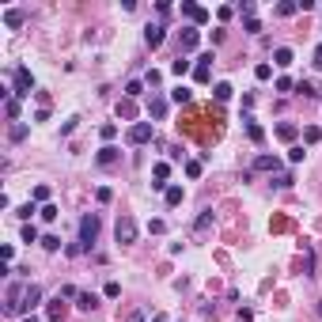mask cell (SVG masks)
I'll return each mask as SVG.
<instances>
[{"instance_id": "obj_38", "label": "cell", "mask_w": 322, "mask_h": 322, "mask_svg": "<svg viewBox=\"0 0 322 322\" xmlns=\"http://www.w3.org/2000/svg\"><path fill=\"white\" fill-rule=\"evenodd\" d=\"M57 296H61V299H76V296H80V292H76V288H72V284H65V288H61V292H57Z\"/></svg>"}, {"instance_id": "obj_2", "label": "cell", "mask_w": 322, "mask_h": 322, "mask_svg": "<svg viewBox=\"0 0 322 322\" xmlns=\"http://www.w3.org/2000/svg\"><path fill=\"white\" fill-rule=\"evenodd\" d=\"M152 140V121H133L129 125V144H148Z\"/></svg>"}, {"instance_id": "obj_33", "label": "cell", "mask_w": 322, "mask_h": 322, "mask_svg": "<svg viewBox=\"0 0 322 322\" xmlns=\"http://www.w3.org/2000/svg\"><path fill=\"white\" fill-rule=\"evenodd\" d=\"M318 136H322V133H318V129H314V125H307V129H303V140H307V144H314Z\"/></svg>"}, {"instance_id": "obj_37", "label": "cell", "mask_w": 322, "mask_h": 322, "mask_svg": "<svg viewBox=\"0 0 322 322\" xmlns=\"http://www.w3.org/2000/svg\"><path fill=\"white\" fill-rule=\"evenodd\" d=\"M99 133H102V140H114V136H118V125H102Z\"/></svg>"}, {"instance_id": "obj_14", "label": "cell", "mask_w": 322, "mask_h": 322, "mask_svg": "<svg viewBox=\"0 0 322 322\" xmlns=\"http://www.w3.org/2000/svg\"><path fill=\"white\" fill-rule=\"evenodd\" d=\"M167 175H171L167 163H155V182H152V190H163V194H167V186H163V182H167Z\"/></svg>"}, {"instance_id": "obj_7", "label": "cell", "mask_w": 322, "mask_h": 322, "mask_svg": "<svg viewBox=\"0 0 322 322\" xmlns=\"http://www.w3.org/2000/svg\"><path fill=\"white\" fill-rule=\"evenodd\" d=\"M148 118H152V121H163V118H167V99H159V95H155V99L148 102Z\"/></svg>"}, {"instance_id": "obj_31", "label": "cell", "mask_w": 322, "mask_h": 322, "mask_svg": "<svg viewBox=\"0 0 322 322\" xmlns=\"http://www.w3.org/2000/svg\"><path fill=\"white\" fill-rule=\"evenodd\" d=\"M42 246L53 254V250H61V239H57V235H46V239H42Z\"/></svg>"}, {"instance_id": "obj_22", "label": "cell", "mask_w": 322, "mask_h": 322, "mask_svg": "<svg viewBox=\"0 0 322 322\" xmlns=\"http://www.w3.org/2000/svg\"><path fill=\"white\" fill-rule=\"evenodd\" d=\"M95 303H99V299H95V296H87V292H80V296H76V307H80V311H91Z\"/></svg>"}, {"instance_id": "obj_17", "label": "cell", "mask_w": 322, "mask_h": 322, "mask_svg": "<svg viewBox=\"0 0 322 322\" xmlns=\"http://www.w3.org/2000/svg\"><path fill=\"white\" fill-rule=\"evenodd\" d=\"M296 133H299V129L292 125V121H280V125H277V136H280V140H296Z\"/></svg>"}, {"instance_id": "obj_21", "label": "cell", "mask_w": 322, "mask_h": 322, "mask_svg": "<svg viewBox=\"0 0 322 322\" xmlns=\"http://www.w3.org/2000/svg\"><path fill=\"white\" fill-rule=\"evenodd\" d=\"M171 72H175V76H186V72H190V57H182V53H178V61L171 65Z\"/></svg>"}, {"instance_id": "obj_24", "label": "cell", "mask_w": 322, "mask_h": 322, "mask_svg": "<svg viewBox=\"0 0 322 322\" xmlns=\"http://www.w3.org/2000/svg\"><path fill=\"white\" fill-rule=\"evenodd\" d=\"M167 205H182V186H167Z\"/></svg>"}, {"instance_id": "obj_45", "label": "cell", "mask_w": 322, "mask_h": 322, "mask_svg": "<svg viewBox=\"0 0 322 322\" xmlns=\"http://www.w3.org/2000/svg\"><path fill=\"white\" fill-rule=\"evenodd\" d=\"M27 322H42V318H27Z\"/></svg>"}, {"instance_id": "obj_8", "label": "cell", "mask_w": 322, "mask_h": 322, "mask_svg": "<svg viewBox=\"0 0 322 322\" xmlns=\"http://www.w3.org/2000/svg\"><path fill=\"white\" fill-rule=\"evenodd\" d=\"M197 42H201V34H197V27H186V31H182V53L197 50Z\"/></svg>"}, {"instance_id": "obj_15", "label": "cell", "mask_w": 322, "mask_h": 322, "mask_svg": "<svg viewBox=\"0 0 322 322\" xmlns=\"http://www.w3.org/2000/svg\"><path fill=\"white\" fill-rule=\"evenodd\" d=\"M4 27L19 31V27H23V12H19V8H8V12H4Z\"/></svg>"}, {"instance_id": "obj_28", "label": "cell", "mask_w": 322, "mask_h": 322, "mask_svg": "<svg viewBox=\"0 0 322 322\" xmlns=\"http://www.w3.org/2000/svg\"><path fill=\"white\" fill-rule=\"evenodd\" d=\"M4 114H8V118H19V99H8V102H4Z\"/></svg>"}, {"instance_id": "obj_39", "label": "cell", "mask_w": 322, "mask_h": 322, "mask_svg": "<svg viewBox=\"0 0 322 322\" xmlns=\"http://www.w3.org/2000/svg\"><path fill=\"white\" fill-rule=\"evenodd\" d=\"M292 182H296V178H292V175H277V186H280V190H288Z\"/></svg>"}, {"instance_id": "obj_3", "label": "cell", "mask_w": 322, "mask_h": 322, "mask_svg": "<svg viewBox=\"0 0 322 322\" xmlns=\"http://www.w3.org/2000/svg\"><path fill=\"white\" fill-rule=\"evenodd\" d=\"M114 235H118V243H136V220L133 216H121L118 228H114Z\"/></svg>"}, {"instance_id": "obj_44", "label": "cell", "mask_w": 322, "mask_h": 322, "mask_svg": "<svg viewBox=\"0 0 322 322\" xmlns=\"http://www.w3.org/2000/svg\"><path fill=\"white\" fill-rule=\"evenodd\" d=\"M314 57H318V65H322V46H318V50H314Z\"/></svg>"}, {"instance_id": "obj_16", "label": "cell", "mask_w": 322, "mask_h": 322, "mask_svg": "<svg viewBox=\"0 0 322 322\" xmlns=\"http://www.w3.org/2000/svg\"><path fill=\"white\" fill-rule=\"evenodd\" d=\"M280 163H277V155H258L254 159V171H277Z\"/></svg>"}, {"instance_id": "obj_5", "label": "cell", "mask_w": 322, "mask_h": 322, "mask_svg": "<svg viewBox=\"0 0 322 322\" xmlns=\"http://www.w3.org/2000/svg\"><path fill=\"white\" fill-rule=\"evenodd\" d=\"M182 16H186V19H194L197 27H205V23H209V12H205L201 4H190V0L182 4Z\"/></svg>"}, {"instance_id": "obj_20", "label": "cell", "mask_w": 322, "mask_h": 322, "mask_svg": "<svg viewBox=\"0 0 322 322\" xmlns=\"http://www.w3.org/2000/svg\"><path fill=\"white\" fill-rule=\"evenodd\" d=\"M299 12V0H284V4H277V16H296Z\"/></svg>"}, {"instance_id": "obj_43", "label": "cell", "mask_w": 322, "mask_h": 322, "mask_svg": "<svg viewBox=\"0 0 322 322\" xmlns=\"http://www.w3.org/2000/svg\"><path fill=\"white\" fill-rule=\"evenodd\" d=\"M152 322H167V314H155V318H152Z\"/></svg>"}, {"instance_id": "obj_36", "label": "cell", "mask_w": 322, "mask_h": 322, "mask_svg": "<svg viewBox=\"0 0 322 322\" xmlns=\"http://www.w3.org/2000/svg\"><path fill=\"white\" fill-rule=\"evenodd\" d=\"M42 220H57V205H42Z\"/></svg>"}, {"instance_id": "obj_41", "label": "cell", "mask_w": 322, "mask_h": 322, "mask_svg": "<svg viewBox=\"0 0 322 322\" xmlns=\"http://www.w3.org/2000/svg\"><path fill=\"white\" fill-rule=\"evenodd\" d=\"M303 155H307L303 148H288V159H292V163H299V159H303Z\"/></svg>"}, {"instance_id": "obj_23", "label": "cell", "mask_w": 322, "mask_h": 322, "mask_svg": "<svg viewBox=\"0 0 322 322\" xmlns=\"http://www.w3.org/2000/svg\"><path fill=\"white\" fill-rule=\"evenodd\" d=\"M140 91H144V84H140V80H129V84H125V99H136Z\"/></svg>"}, {"instance_id": "obj_32", "label": "cell", "mask_w": 322, "mask_h": 322, "mask_svg": "<svg viewBox=\"0 0 322 322\" xmlns=\"http://www.w3.org/2000/svg\"><path fill=\"white\" fill-rule=\"evenodd\" d=\"M102 292H106V296H110V299H118V296H121V284H118V280H110V284H106V288H102Z\"/></svg>"}, {"instance_id": "obj_26", "label": "cell", "mask_w": 322, "mask_h": 322, "mask_svg": "<svg viewBox=\"0 0 322 322\" xmlns=\"http://www.w3.org/2000/svg\"><path fill=\"white\" fill-rule=\"evenodd\" d=\"M190 95H194L190 87H175V91H171V99H175V102H190Z\"/></svg>"}, {"instance_id": "obj_25", "label": "cell", "mask_w": 322, "mask_h": 322, "mask_svg": "<svg viewBox=\"0 0 322 322\" xmlns=\"http://www.w3.org/2000/svg\"><path fill=\"white\" fill-rule=\"evenodd\" d=\"M95 201H99V205H110V201H114V194H110L106 186H99V190H95Z\"/></svg>"}, {"instance_id": "obj_42", "label": "cell", "mask_w": 322, "mask_h": 322, "mask_svg": "<svg viewBox=\"0 0 322 322\" xmlns=\"http://www.w3.org/2000/svg\"><path fill=\"white\" fill-rule=\"evenodd\" d=\"M125 322H144V314H140V311H129V318Z\"/></svg>"}, {"instance_id": "obj_4", "label": "cell", "mask_w": 322, "mask_h": 322, "mask_svg": "<svg viewBox=\"0 0 322 322\" xmlns=\"http://www.w3.org/2000/svg\"><path fill=\"white\" fill-rule=\"evenodd\" d=\"M34 87V76H31V68H16V99H27Z\"/></svg>"}, {"instance_id": "obj_34", "label": "cell", "mask_w": 322, "mask_h": 322, "mask_svg": "<svg viewBox=\"0 0 322 322\" xmlns=\"http://www.w3.org/2000/svg\"><path fill=\"white\" fill-rule=\"evenodd\" d=\"M254 76H258V80H269V76H273V65H258Z\"/></svg>"}, {"instance_id": "obj_27", "label": "cell", "mask_w": 322, "mask_h": 322, "mask_svg": "<svg viewBox=\"0 0 322 322\" xmlns=\"http://www.w3.org/2000/svg\"><path fill=\"white\" fill-rule=\"evenodd\" d=\"M212 91H216V99H220V102H228V99H231V84H216Z\"/></svg>"}, {"instance_id": "obj_35", "label": "cell", "mask_w": 322, "mask_h": 322, "mask_svg": "<svg viewBox=\"0 0 322 322\" xmlns=\"http://www.w3.org/2000/svg\"><path fill=\"white\" fill-rule=\"evenodd\" d=\"M186 175H190V178H201V163L190 159V163H186Z\"/></svg>"}, {"instance_id": "obj_13", "label": "cell", "mask_w": 322, "mask_h": 322, "mask_svg": "<svg viewBox=\"0 0 322 322\" xmlns=\"http://www.w3.org/2000/svg\"><path fill=\"white\" fill-rule=\"evenodd\" d=\"M209 61H212V53H205L201 65L194 68V80H197V84H209Z\"/></svg>"}, {"instance_id": "obj_11", "label": "cell", "mask_w": 322, "mask_h": 322, "mask_svg": "<svg viewBox=\"0 0 322 322\" xmlns=\"http://www.w3.org/2000/svg\"><path fill=\"white\" fill-rule=\"evenodd\" d=\"M243 121H246V133H250V140H254V144H262V125H258V121L254 118H250V114H243Z\"/></svg>"}, {"instance_id": "obj_18", "label": "cell", "mask_w": 322, "mask_h": 322, "mask_svg": "<svg viewBox=\"0 0 322 322\" xmlns=\"http://www.w3.org/2000/svg\"><path fill=\"white\" fill-rule=\"evenodd\" d=\"M61 318H65V303L57 296V299H50V322H61Z\"/></svg>"}, {"instance_id": "obj_9", "label": "cell", "mask_w": 322, "mask_h": 322, "mask_svg": "<svg viewBox=\"0 0 322 322\" xmlns=\"http://www.w3.org/2000/svg\"><path fill=\"white\" fill-rule=\"evenodd\" d=\"M38 299H42V288H38V284H27V292H23V311L38 307Z\"/></svg>"}, {"instance_id": "obj_40", "label": "cell", "mask_w": 322, "mask_h": 322, "mask_svg": "<svg viewBox=\"0 0 322 322\" xmlns=\"http://www.w3.org/2000/svg\"><path fill=\"white\" fill-rule=\"evenodd\" d=\"M299 91H303L307 99H314V95H318V87H314V84H299Z\"/></svg>"}, {"instance_id": "obj_1", "label": "cell", "mask_w": 322, "mask_h": 322, "mask_svg": "<svg viewBox=\"0 0 322 322\" xmlns=\"http://www.w3.org/2000/svg\"><path fill=\"white\" fill-rule=\"evenodd\" d=\"M95 239H99V216H95V212H87L84 220H80V243L91 246Z\"/></svg>"}, {"instance_id": "obj_46", "label": "cell", "mask_w": 322, "mask_h": 322, "mask_svg": "<svg viewBox=\"0 0 322 322\" xmlns=\"http://www.w3.org/2000/svg\"><path fill=\"white\" fill-rule=\"evenodd\" d=\"M318 68H322V65H318Z\"/></svg>"}, {"instance_id": "obj_12", "label": "cell", "mask_w": 322, "mask_h": 322, "mask_svg": "<svg viewBox=\"0 0 322 322\" xmlns=\"http://www.w3.org/2000/svg\"><path fill=\"white\" fill-rule=\"evenodd\" d=\"M273 65H280V68L292 65V50H288V46H277V50H273Z\"/></svg>"}, {"instance_id": "obj_6", "label": "cell", "mask_w": 322, "mask_h": 322, "mask_svg": "<svg viewBox=\"0 0 322 322\" xmlns=\"http://www.w3.org/2000/svg\"><path fill=\"white\" fill-rule=\"evenodd\" d=\"M144 42L152 46V50H159L163 46V23H148L144 27Z\"/></svg>"}, {"instance_id": "obj_29", "label": "cell", "mask_w": 322, "mask_h": 322, "mask_svg": "<svg viewBox=\"0 0 322 322\" xmlns=\"http://www.w3.org/2000/svg\"><path fill=\"white\" fill-rule=\"evenodd\" d=\"M209 224H212V209H205L201 216H197V231H205V228H209Z\"/></svg>"}, {"instance_id": "obj_10", "label": "cell", "mask_w": 322, "mask_h": 322, "mask_svg": "<svg viewBox=\"0 0 322 322\" xmlns=\"http://www.w3.org/2000/svg\"><path fill=\"white\" fill-rule=\"evenodd\" d=\"M118 118H121V121H133V118H136V102H133V99H121V102H118Z\"/></svg>"}, {"instance_id": "obj_30", "label": "cell", "mask_w": 322, "mask_h": 322, "mask_svg": "<svg viewBox=\"0 0 322 322\" xmlns=\"http://www.w3.org/2000/svg\"><path fill=\"white\" fill-rule=\"evenodd\" d=\"M23 243H38V228H34V224L23 228Z\"/></svg>"}, {"instance_id": "obj_19", "label": "cell", "mask_w": 322, "mask_h": 322, "mask_svg": "<svg viewBox=\"0 0 322 322\" xmlns=\"http://www.w3.org/2000/svg\"><path fill=\"white\" fill-rule=\"evenodd\" d=\"M114 159H118V148H110V144H106V148H99V163H102V167H110Z\"/></svg>"}]
</instances>
